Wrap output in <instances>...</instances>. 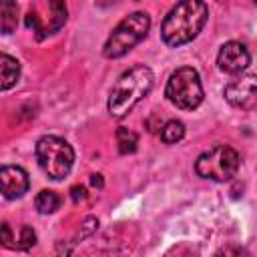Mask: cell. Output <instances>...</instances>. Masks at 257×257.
<instances>
[{"mask_svg":"<svg viewBox=\"0 0 257 257\" xmlns=\"http://www.w3.org/2000/svg\"><path fill=\"white\" fill-rule=\"evenodd\" d=\"M209 18V8L201 0H185L171 8L161 24V38L167 46H183L199 36Z\"/></svg>","mask_w":257,"mask_h":257,"instance_id":"6da1fadb","label":"cell"},{"mask_svg":"<svg viewBox=\"0 0 257 257\" xmlns=\"http://www.w3.org/2000/svg\"><path fill=\"white\" fill-rule=\"evenodd\" d=\"M165 96L171 104H175L181 110H193L203 102V84H201V76L193 66H181L177 68L169 80H167V88H165Z\"/></svg>","mask_w":257,"mask_h":257,"instance_id":"5b68a950","label":"cell"},{"mask_svg":"<svg viewBox=\"0 0 257 257\" xmlns=\"http://www.w3.org/2000/svg\"><path fill=\"white\" fill-rule=\"evenodd\" d=\"M116 145H118V153L120 155H131L137 151L139 145V137L137 133H133L126 126H118L116 128Z\"/></svg>","mask_w":257,"mask_h":257,"instance_id":"9a60e30c","label":"cell"},{"mask_svg":"<svg viewBox=\"0 0 257 257\" xmlns=\"http://www.w3.org/2000/svg\"><path fill=\"white\" fill-rule=\"evenodd\" d=\"M34 153H36V161H38L40 169L52 181L64 179L70 173V169H72L74 151L60 137L46 135V137L38 139V143L34 147Z\"/></svg>","mask_w":257,"mask_h":257,"instance_id":"277c9868","label":"cell"},{"mask_svg":"<svg viewBox=\"0 0 257 257\" xmlns=\"http://www.w3.org/2000/svg\"><path fill=\"white\" fill-rule=\"evenodd\" d=\"M90 185H92V187H96V189H102V187H104L102 175H90Z\"/></svg>","mask_w":257,"mask_h":257,"instance_id":"ffe728a7","label":"cell"},{"mask_svg":"<svg viewBox=\"0 0 257 257\" xmlns=\"http://www.w3.org/2000/svg\"><path fill=\"white\" fill-rule=\"evenodd\" d=\"M257 76L253 72H241L225 86V100L237 108L253 110L257 104Z\"/></svg>","mask_w":257,"mask_h":257,"instance_id":"ba28073f","label":"cell"},{"mask_svg":"<svg viewBox=\"0 0 257 257\" xmlns=\"http://www.w3.org/2000/svg\"><path fill=\"white\" fill-rule=\"evenodd\" d=\"M20 78V62L6 54L0 52V90H8L12 88Z\"/></svg>","mask_w":257,"mask_h":257,"instance_id":"8fae6325","label":"cell"},{"mask_svg":"<svg viewBox=\"0 0 257 257\" xmlns=\"http://www.w3.org/2000/svg\"><path fill=\"white\" fill-rule=\"evenodd\" d=\"M36 243V233L30 225H22L20 229V237H18V249H30L32 245Z\"/></svg>","mask_w":257,"mask_h":257,"instance_id":"2e32d148","label":"cell"},{"mask_svg":"<svg viewBox=\"0 0 257 257\" xmlns=\"http://www.w3.org/2000/svg\"><path fill=\"white\" fill-rule=\"evenodd\" d=\"M149 28H151V16L147 12H133L124 16L116 24V28L110 32V36L106 38L102 54L106 58L124 56L149 34Z\"/></svg>","mask_w":257,"mask_h":257,"instance_id":"3957f363","label":"cell"},{"mask_svg":"<svg viewBox=\"0 0 257 257\" xmlns=\"http://www.w3.org/2000/svg\"><path fill=\"white\" fill-rule=\"evenodd\" d=\"M239 169V153L229 145H215L201 153L195 161V173L203 179L225 183L235 177Z\"/></svg>","mask_w":257,"mask_h":257,"instance_id":"8992f818","label":"cell"},{"mask_svg":"<svg viewBox=\"0 0 257 257\" xmlns=\"http://www.w3.org/2000/svg\"><path fill=\"white\" fill-rule=\"evenodd\" d=\"M28 187H30V179L22 167L16 165L0 167V193L4 199L8 201L20 199L24 193H28Z\"/></svg>","mask_w":257,"mask_h":257,"instance_id":"30bf717a","label":"cell"},{"mask_svg":"<svg viewBox=\"0 0 257 257\" xmlns=\"http://www.w3.org/2000/svg\"><path fill=\"white\" fill-rule=\"evenodd\" d=\"M215 257H249V253H247V249H243V247H227L225 251L217 253Z\"/></svg>","mask_w":257,"mask_h":257,"instance_id":"ac0fdd59","label":"cell"},{"mask_svg":"<svg viewBox=\"0 0 257 257\" xmlns=\"http://www.w3.org/2000/svg\"><path fill=\"white\" fill-rule=\"evenodd\" d=\"M60 203H62L60 197H58L54 191H48V189L40 191V193L36 195V199H34V205H36L38 213H42V215L54 213L56 209H60Z\"/></svg>","mask_w":257,"mask_h":257,"instance_id":"4fadbf2b","label":"cell"},{"mask_svg":"<svg viewBox=\"0 0 257 257\" xmlns=\"http://www.w3.org/2000/svg\"><path fill=\"white\" fill-rule=\"evenodd\" d=\"M183 137H185V124L177 118L167 120L161 126V141L167 143V145H175V143L183 141Z\"/></svg>","mask_w":257,"mask_h":257,"instance_id":"5bb4252c","label":"cell"},{"mask_svg":"<svg viewBox=\"0 0 257 257\" xmlns=\"http://www.w3.org/2000/svg\"><path fill=\"white\" fill-rule=\"evenodd\" d=\"M18 26V4L0 0V34H12Z\"/></svg>","mask_w":257,"mask_h":257,"instance_id":"7c38bea8","label":"cell"},{"mask_svg":"<svg viewBox=\"0 0 257 257\" xmlns=\"http://www.w3.org/2000/svg\"><path fill=\"white\" fill-rule=\"evenodd\" d=\"M70 197H72V201H74V203L84 201V199H86V189H84V187H80V185H74V187L70 189Z\"/></svg>","mask_w":257,"mask_h":257,"instance_id":"d6986e66","label":"cell"},{"mask_svg":"<svg viewBox=\"0 0 257 257\" xmlns=\"http://www.w3.org/2000/svg\"><path fill=\"white\" fill-rule=\"evenodd\" d=\"M66 14H68V10H66L64 2L50 0L44 4H32L24 16V22L34 32L36 40H44L64 26Z\"/></svg>","mask_w":257,"mask_h":257,"instance_id":"52a82bcc","label":"cell"},{"mask_svg":"<svg viewBox=\"0 0 257 257\" xmlns=\"http://www.w3.org/2000/svg\"><path fill=\"white\" fill-rule=\"evenodd\" d=\"M0 245L6 247V249H18V245L14 241V235H12V229H10L8 223L0 225Z\"/></svg>","mask_w":257,"mask_h":257,"instance_id":"e0dca14e","label":"cell"},{"mask_svg":"<svg viewBox=\"0 0 257 257\" xmlns=\"http://www.w3.org/2000/svg\"><path fill=\"white\" fill-rule=\"evenodd\" d=\"M251 64V54L247 50L245 44L237 42V40H229L221 46L219 54H217V66L219 70L227 72V74H241L247 70V66Z\"/></svg>","mask_w":257,"mask_h":257,"instance_id":"9c48e42d","label":"cell"},{"mask_svg":"<svg viewBox=\"0 0 257 257\" xmlns=\"http://www.w3.org/2000/svg\"><path fill=\"white\" fill-rule=\"evenodd\" d=\"M155 84V74L149 66L145 64H135L131 68H126L118 80L114 82L110 96H108V112L114 118H122L126 116L153 88Z\"/></svg>","mask_w":257,"mask_h":257,"instance_id":"7a4b0ae2","label":"cell"}]
</instances>
